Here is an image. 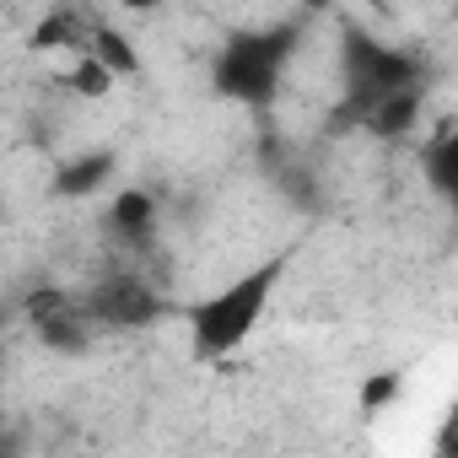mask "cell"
<instances>
[{
	"mask_svg": "<svg viewBox=\"0 0 458 458\" xmlns=\"http://www.w3.org/2000/svg\"><path fill=\"white\" fill-rule=\"evenodd\" d=\"M281 281H286V254H270V259H259L254 270H243L238 281H226L221 292L199 297V302L183 313L194 361H226L233 351H243L249 335L259 329V318L270 313Z\"/></svg>",
	"mask_w": 458,
	"mask_h": 458,
	"instance_id": "cell-1",
	"label": "cell"
},
{
	"mask_svg": "<svg viewBox=\"0 0 458 458\" xmlns=\"http://www.w3.org/2000/svg\"><path fill=\"white\" fill-rule=\"evenodd\" d=\"M340 92L345 98L335 108V124H361L388 98L426 92V65L399 44H383L361 28H345L340 33Z\"/></svg>",
	"mask_w": 458,
	"mask_h": 458,
	"instance_id": "cell-2",
	"label": "cell"
},
{
	"mask_svg": "<svg viewBox=\"0 0 458 458\" xmlns=\"http://www.w3.org/2000/svg\"><path fill=\"white\" fill-rule=\"evenodd\" d=\"M292 55H297V28L292 22H281V28H243V33H233L216 49L210 87H216V98L238 103V108H270Z\"/></svg>",
	"mask_w": 458,
	"mask_h": 458,
	"instance_id": "cell-3",
	"label": "cell"
},
{
	"mask_svg": "<svg viewBox=\"0 0 458 458\" xmlns=\"http://www.w3.org/2000/svg\"><path fill=\"white\" fill-rule=\"evenodd\" d=\"M87 313L103 329H146V324L162 318V302H157V292L140 276H108L103 286H92Z\"/></svg>",
	"mask_w": 458,
	"mask_h": 458,
	"instance_id": "cell-4",
	"label": "cell"
},
{
	"mask_svg": "<svg viewBox=\"0 0 458 458\" xmlns=\"http://www.w3.org/2000/svg\"><path fill=\"white\" fill-rule=\"evenodd\" d=\"M28 313H33V329L44 335V345H55V351H87V335H92L87 302H71L60 292H38L28 302Z\"/></svg>",
	"mask_w": 458,
	"mask_h": 458,
	"instance_id": "cell-5",
	"label": "cell"
},
{
	"mask_svg": "<svg viewBox=\"0 0 458 458\" xmlns=\"http://www.w3.org/2000/svg\"><path fill=\"white\" fill-rule=\"evenodd\" d=\"M157 221H162V216H157V199H151L146 189H124V194H114V205H108V233H114V243L130 249V254L151 249Z\"/></svg>",
	"mask_w": 458,
	"mask_h": 458,
	"instance_id": "cell-6",
	"label": "cell"
},
{
	"mask_svg": "<svg viewBox=\"0 0 458 458\" xmlns=\"http://www.w3.org/2000/svg\"><path fill=\"white\" fill-rule=\"evenodd\" d=\"M114 167H119V157L114 151H81V157H71V162H60V173H55V194H65V199H87V194H98L108 178H114Z\"/></svg>",
	"mask_w": 458,
	"mask_h": 458,
	"instance_id": "cell-7",
	"label": "cell"
},
{
	"mask_svg": "<svg viewBox=\"0 0 458 458\" xmlns=\"http://www.w3.org/2000/svg\"><path fill=\"white\" fill-rule=\"evenodd\" d=\"M420 167H426V189H431L442 205H453V210H458V130L437 135V140L426 146Z\"/></svg>",
	"mask_w": 458,
	"mask_h": 458,
	"instance_id": "cell-8",
	"label": "cell"
},
{
	"mask_svg": "<svg viewBox=\"0 0 458 458\" xmlns=\"http://www.w3.org/2000/svg\"><path fill=\"white\" fill-rule=\"evenodd\" d=\"M420 98H426V92L388 98V103H383V108H372L356 130H367V135H377V140H399L404 130H415V119H420Z\"/></svg>",
	"mask_w": 458,
	"mask_h": 458,
	"instance_id": "cell-9",
	"label": "cell"
},
{
	"mask_svg": "<svg viewBox=\"0 0 458 458\" xmlns=\"http://www.w3.org/2000/svg\"><path fill=\"white\" fill-rule=\"evenodd\" d=\"M87 55H92V60H103V65L114 71V81L140 71V55H135V49H130L114 28H103V22H98V33H92V49H87Z\"/></svg>",
	"mask_w": 458,
	"mask_h": 458,
	"instance_id": "cell-10",
	"label": "cell"
},
{
	"mask_svg": "<svg viewBox=\"0 0 458 458\" xmlns=\"http://www.w3.org/2000/svg\"><path fill=\"white\" fill-rule=\"evenodd\" d=\"M71 81H76V92H87V98H103V92L114 87V71H108L103 60L81 55V60H76V71H71Z\"/></svg>",
	"mask_w": 458,
	"mask_h": 458,
	"instance_id": "cell-11",
	"label": "cell"
},
{
	"mask_svg": "<svg viewBox=\"0 0 458 458\" xmlns=\"http://www.w3.org/2000/svg\"><path fill=\"white\" fill-rule=\"evenodd\" d=\"M394 394H399V372H377V377L367 383V394H361V410L372 415L377 404H394Z\"/></svg>",
	"mask_w": 458,
	"mask_h": 458,
	"instance_id": "cell-12",
	"label": "cell"
}]
</instances>
